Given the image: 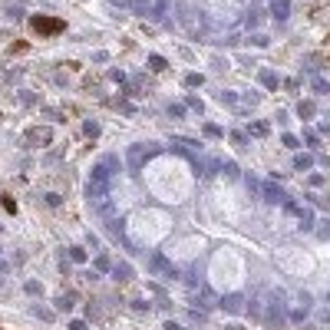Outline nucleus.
<instances>
[{
    "label": "nucleus",
    "mask_w": 330,
    "mask_h": 330,
    "mask_svg": "<svg viewBox=\"0 0 330 330\" xmlns=\"http://www.w3.org/2000/svg\"><path fill=\"white\" fill-rule=\"evenodd\" d=\"M261 317H264L271 327H274V323H284V294L281 291L271 294V300H267V307L261 310Z\"/></svg>",
    "instance_id": "1"
},
{
    "label": "nucleus",
    "mask_w": 330,
    "mask_h": 330,
    "mask_svg": "<svg viewBox=\"0 0 330 330\" xmlns=\"http://www.w3.org/2000/svg\"><path fill=\"white\" fill-rule=\"evenodd\" d=\"M261 198H264L267 205H287V192H284L281 185H274V182L261 185Z\"/></svg>",
    "instance_id": "2"
},
{
    "label": "nucleus",
    "mask_w": 330,
    "mask_h": 330,
    "mask_svg": "<svg viewBox=\"0 0 330 330\" xmlns=\"http://www.w3.org/2000/svg\"><path fill=\"white\" fill-rule=\"evenodd\" d=\"M155 152H158V149H142V145H132V149H129V169H132V172H139L142 162H149Z\"/></svg>",
    "instance_id": "3"
},
{
    "label": "nucleus",
    "mask_w": 330,
    "mask_h": 330,
    "mask_svg": "<svg viewBox=\"0 0 330 330\" xmlns=\"http://www.w3.org/2000/svg\"><path fill=\"white\" fill-rule=\"evenodd\" d=\"M149 267L155 271V274H169V277H175V267L169 264V258H165V254H158V251L149 258Z\"/></svg>",
    "instance_id": "4"
},
{
    "label": "nucleus",
    "mask_w": 330,
    "mask_h": 330,
    "mask_svg": "<svg viewBox=\"0 0 330 330\" xmlns=\"http://www.w3.org/2000/svg\"><path fill=\"white\" fill-rule=\"evenodd\" d=\"M218 307H221V310H228V314H241V310H244V297H241V294H228V297L218 300Z\"/></svg>",
    "instance_id": "5"
},
{
    "label": "nucleus",
    "mask_w": 330,
    "mask_h": 330,
    "mask_svg": "<svg viewBox=\"0 0 330 330\" xmlns=\"http://www.w3.org/2000/svg\"><path fill=\"white\" fill-rule=\"evenodd\" d=\"M271 14H274V20H287L291 17V4L287 0H274L271 4Z\"/></svg>",
    "instance_id": "6"
},
{
    "label": "nucleus",
    "mask_w": 330,
    "mask_h": 330,
    "mask_svg": "<svg viewBox=\"0 0 330 330\" xmlns=\"http://www.w3.org/2000/svg\"><path fill=\"white\" fill-rule=\"evenodd\" d=\"M297 221H300V228H304V231L314 228V215H310V208H300V212H297Z\"/></svg>",
    "instance_id": "7"
},
{
    "label": "nucleus",
    "mask_w": 330,
    "mask_h": 330,
    "mask_svg": "<svg viewBox=\"0 0 330 330\" xmlns=\"http://www.w3.org/2000/svg\"><path fill=\"white\" fill-rule=\"evenodd\" d=\"M112 277H116V281H129V277H132V267H129V264H116V267H112Z\"/></svg>",
    "instance_id": "8"
},
{
    "label": "nucleus",
    "mask_w": 330,
    "mask_h": 330,
    "mask_svg": "<svg viewBox=\"0 0 330 330\" xmlns=\"http://www.w3.org/2000/svg\"><path fill=\"white\" fill-rule=\"evenodd\" d=\"M310 165H314V158L307 155V152H304V155H294V169H300V172H307Z\"/></svg>",
    "instance_id": "9"
},
{
    "label": "nucleus",
    "mask_w": 330,
    "mask_h": 330,
    "mask_svg": "<svg viewBox=\"0 0 330 330\" xmlns=\"http://www.w3.org/2000/svg\"><path fill=\"white\" fill-rule=\"evenodd\" d=\"M261 83H264L267 89H274V86H277V76H274L271 70H264V73H261Z\"/></svg>",
    "instance_id": "10"
},
{
    "label": "nucleus",
    "mask_w": 330,
    "mask_h": 330,
    "mask_svg": "<svg viewBox=\"0 0 330 330\" xmlns=\"http://www.w3.org/2000/svg\"><path fill=\"white\" fill-rule=\"evenodd\" d=\"M297 112H300V119L314 116V102H300V106H297Z\"/></svg>",
    "instance_id": "11"
},
{
    "label": "nucleus",
    "mask_w": 330,
    "mask_h": 330,
    "mask_svg": "<svg viewBox=\"0 0 330 330\" xmlns=\"http://www.w3.org/2000/svg\"><path fill=\"white\" fill-rule=\"evenodd\" d=\"M56 307H60V310H70V307H73V294H63V297L56 300Z\"/></svg>",
    "instance_id": "12"
},
{
    "label": "nucleus",
    "mask_w": 330,
    "mask_h": 330,
    "mask_svg": "<svg viewBox=\"0 0 330 330\" xmlns=\"http://www.w3.org/2000/svg\"><path fill=\"white\" fill-rule=\"evenodd\" d=\"M244 24H248V27H258L261 24V14H258V10H251V14L244 17Z\"/></svg>",
    "instance_id": "13"
},
{
    "label": "nucleus",
    "mask_w": 330,
    "mask_h": 330,
    "mask_svg": "<svg viewBox=\"0 0 330 330\" xmlns=\"http://www.w3.org/2000/svg\"><path fill=\"white\" fill-rule=\"evenodd\" d=\"M314 93H330V86H327V83H323V79H320V76H317V79H314Z\"/></svg>",
    "instance_id": "14"
},
{
    "label": "nucleus",
    "mask_w": 330,
    "mask_h": 330,
    "mask_svg": "<svg viewBox=\"0 0 330 330\" xmlns=\"http://www.w3.org/2000/svg\"><path fill=\"white\" fill-rule=\"evenodd\" d=\"M70 258L73 261H86V251H83V248H70Z\"/></svg>",
    "instance_id": "15"
},
{
    "label": "nucleus",
    "mask_w": 330,
    "mask_h": 330,
    "mask_svg": "<svg viewBox=\"0 0 330 330\" xmlns=\"http://www.w3.org/2000/svg\"><path fill=\"white\" fill-rule=\"evenodd\" d=\"M96 267H99V271H112L109 258H102V254H99V258H96Z\"/></svg>",
    "instance_id": "16"
},
{
    "label": "nucleus",
    "mask_w": 330,
    "mask_h": 330,
    "mask_svg": "<svg viewBox=\"0 0 330 330\" xmlns=\"http://www.w3.org/2000/svg\"><path fill=\"white\" fill-rule=\"evenodd\" d=\"M304 317H307V304L297 307V310H291V320H304Z\"/></svg>",
    "instance_id": "17"
},
{
    "label": "nucleus",
    "mask_w": 330,
    "mask_h": 330,
    "mask_svg": "<svg viewBox=\"0 0 330 330\" xmlns=\"http://www.w3.org/2000/svg\"><path fill=\"white\" fill-rule=\"evenodd\" d=\"M149 63H152V70H165V60H162V56H152Z\"/></svg>",
    "instance_id": "18"
},
{
    "label": "nucleus",
    "mask_w": 330,
    "mask_h": 330,
    "mask_svg": "<svg viewBox=\"0 0 330 330\" xmlns=\"http://www.w3.org/2000/svg\"><path fill=\"white\" fill-rule=\"evenodd\" d=\"M185 83H189V86H202V76H195V73H189V76H185Z\"/></svg>",
    "instance_id": "19"
},
{
    "label": "nucleus",
    "mask_w": 330,
    "mask_h": 330,
    "mask_svg": "<svg viewBox=\"0 0 330 330\" xmlns=\"http://www.w3.org/2000/svg\"><path fill=\"white\" fill-rule=\"evenodd\" d=\"M218 99H221V102H228V106H235V102H238V96H231V93H221Z\"/></svg>",
    "instance_id": "20"
},
{
    "label": "nucleus",
    "mask_w": 330,
    "mask_h": 330,
    "mask_svg": "<svg viewBox=\"0 0 330 330\" xmlns=\"http://www.w3.org/2000/svg\"><path fill=\"white\" fill-rule=\"evenodd\" d=\"M254 135H267V122H254Z\"/></svg>",
    "instance_id": "21"
},
{
    "label": "nucleus",
    "mask_w": 330,
    "mask_h": 330,
    "mask_svg": "<svg viewBox=\"0 0 330 330\" xmlns=\"http://www.w3.org/2000/svg\"><path fill=\"white\" fill-rule=\"evenodd\" d=\"M221 169H225V175H231V179H235V175H238V169H235V165H231V162H225V165H221Z\"/></svg>",
    "instance_id": "22"
},
{
    "label": "nucleus",
    "mask_w": 330,
    "mask_h": 330,
    "mask_svg": "<svg viewBox=\"0 0 330 330\" xmlns=\"http://www.w3.org/2000/svg\"><path fill=\"white\" fill-rule=\"evenodd\" d=\"M231 139H235L238 145H244V142H248V135H244V132H231Z\"/></svg>",
    "instance_id": "23"
},
{
    "label": "nucleus",
    "mask_w": 330,
    "mask_h": 330,
    "mask_svg": "<svg viewBox=\"0 0 330 330\" xmlns=\"http://www.w3.org/2000/svg\"><path fill=\"white\" fill-rule=\"evenodd\" d=\"M70 330H86V323H83V320H73V323H70Z\"/></svg>",
    "instance_id": "24"
},
{
    "label": "nucleus",
    "mask_w": 330,
    "mask_h": 330,
    "mask_svg": "<svg viewBox=\"0 0 330 330\" xmlns=\"http://www.w3.org/2000/svg\"><path fill=\"white\" fill-rule=\"evenodd\" d=\"M327 304H330V291H327Z\"/></svg>",
    "instance_id": "25"
}]
</instances>
